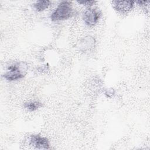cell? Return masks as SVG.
<instances>
[{"label": "cell", "mask_w": 150, "mask_h": 150, "mask_svg": "<svg viewBox=\"0 0 150 150\" xmlns=\"http://www.w3.org/2000/svg\"><path fill=\"white\" fill-rule=\"evenodd\" d=\"M74 13L72 4L70 1H62L52 13L50 19L52 21L66 20L71 18Z\"/></svg>", "instance_id": "obj_1"}, {"label": "cell", "mask_w": 150, "mask_h": 150, "mask_svg": "<svg viewBox=\"0 0 150 150\" xmlns=\"http://www.w3.org/2000/svg\"><path fill=\"white\" fill-rule=\"evenodd\" d=\"M27 65L24 62H17L8 67L3 76L8 81H16L23 78L26 73Z\"/></svg>", "instance_id": "obj_2"}, {"label": "cell", "mask_w": 150, "mask_h": 150, "mask_svg": "<svg viewBox=\"0 0 150 150\" xmlns=\"http://www.w3.org/2000/svg\"><path fill=\"white\" fill-rule=\"evenodd\" d=\"M100 12L98 9L88 8L84 12L83 19L85 24L90 27L95 26L100 18Z\"/></svg>", "instance_id": "obj_3"}, {"label": "cell", "mask_w": 150, "mask_h": 150, "mask_svg": "<svg viewBox=\"0 0 150 150\" xmlns=\"http://www.w3.org/2000/svg\"><path fill=\"white\" fill-rule=\"evenodd\" d=\"M30 144L38 149H48L50 148L49 139L39 135H32L30 137Z\"/></svg>", "instance_id": "obj_4"}, {"label": "cell", "mask_w": 150, "mask_h": 150, "mask_svg": "<svg viewBox=\"0 0 150 150\" xmlns=\"http://www.w3.org/2000/svg\"><path fill=\"white\" fill-rule=\"evenodd\" d=\"M134 3L133 1H112V7L120 13H126L132 9Z\"/></svg>", "instance_id": "obj_5"}, {"label": "cell", "mask_w": 150, "mask_h": 150, "mask_svg": "<svg viewBox=\"0 0 150 150\" xmlns=\"http://www.w3.org/2000/svg\"><path fill=\"white\" fill-rule=\"evenodd\" d=\"M95 43V39L91 36H87L78 42L77 47L81 52H88L94 47Z\"/></svg>", "instance_id": "obj_6"}, {"label": "cell", "mask_w": 150, "mask_h": 150, "mask_svg": "<svg viewBox=\"0 0 150 150\" xmlns=\"http://www.w3.org/2000/svg\"><path fill=\"white\" fill-rule=\"evenodd\" d=\"M50 5V1L48 0H39L33 4L34 8L38 12H42L48 8Z\"/></svg>", "instance_id": "obj_7"}, {"label": "cell", "mask_w": 150, "mask_h": 150, "mask_svg": "<svg viewBox=\"0 0 150 150\" xmlns=\"http://www.w3.org/2000/svg\"><path fill=\"white\" fill-rule=\"evenodd\" d=\"M24 107L29 110V111H35L38 110L42 106V104L40 102L38 101H32L25 103L23 105Z\"/></svg>", "instance_id": "obj_8"}, {"label": "cell", "mask_w": 150, "mask_h": 150, "mask_svg": "<svg viewBox=\"0 0 150 150\" xmlns=\"http://www.w3.org/2000/svg\"><path fill=\"white\" fill-rule=\"evenodd\" d=\"M79 4H81L83 5L88 8H90L91 6H93L96 2V1H77Z\"/></svg>", "instance_id": "obj_9"}, {"label": "cell", "mask_w": 150, "mask_h": 150, "mask_svg": "<svg viewBox=\"0 0 150 150\" xmlns=\"http://www.w3.org/2000/svg\"><path fill=\"white\" fill-rule=\"evenodd\" d=\"M114 93V91L112 90H108L106 91L105 92V94L108 97H111L113 96Z\"/></svg>", "instance_id": "obj_10"}]
</instances>
